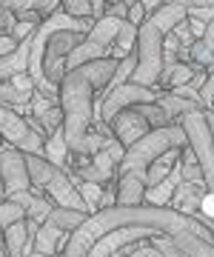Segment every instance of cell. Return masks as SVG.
I'll return each instance as SVG.
<instances>
[{"label":"cell","instance_id":"1","mask_svg":"<svg viewBox=\"0 0 214 257\" xmlns=\"http://www.w3.org/2000/svg\"><path fill=\"white\" fill-rule=\"evenodd\" d=\"M117 60L103 57L94 63H86L75 72H66L60 83V109H63V132L72 155H86V143L94 126L100 123L94 114L97 94H106L112 86Z\"/></svg>","mask_w":214,"mask_h":257},{"label":"cell","instance_id":"2","mask_svg":"<svg viewBox=\"0 0 214 257\" xmlns=\"http://www.w3.org/2000/svg\"><path fill=\"white\" fill-rule=\"evenodd\" d=\"M188 3H163L154 15L143 20V26L137 29V69L131 74L134 86H146V89H160V74H163V40L171 29L186 20Z\"/></svg>","mask_w":214,"mask_h":257},{"label":"cell","instance_id":"3","mask_svg":"<svg viewBox=\"0 0 214 257\" xmlns=\"http://www.w3.org/2000/svg\"><path fill=\"white\" fill-rule=\"evenodd\" d=\"M188 146L186 132L183 126H166V128H154L149 132L143 140H137L134 146L126 152L123 163L117 166V177L120 175H146L154 160H160L168 152H183Z\"/></svg>","mask_w":214,"mask_h":257},{"label":"cell","instance_id":"4","mask_svg":"<svg viewBox=\"0 0 214 257\" xmlns=\"http://www.w3.org/2000/svg\"><path fill=\"white\" fill-rule=\"evenodd\" d=\"M180 126L186 132L188 149L194 152L197 163H200L205 189L214 194V132L208 126V111H191L180 120Z\"/></svg>","mask_w":214,"mask_h":257},{"label":"cell","instance_id":"5","mask_svg":"<svg viewBox=\"0 0 214 257\" xmlns=\"http://www.w3.org/2000/svg\"><path fill=\"white\" fill-rule=\"evenodd\" d=\"M0 138L12 149H18L23 155H46V140L40 138L35 128L26 123V117H20L18 111L3 109L0 106Z\"/></svg>","mask_w":214,"mask_h":257},{"label":"cell","instance_id":"6","mask_svg":"<svg viewBox=\"0 0 214 257\" xmlns=\"http://www.w3.org/2000/svg\"><path fill=\"white\" fill-rule=\"evenodd\" d=\"M163 92L157 89H146V86H134V83H123L117 89L103 94V109H100V123H112L120 111L134 109V106H146V103H157Z\"/></svg>","mask_w":214,"mask_h":257},{"label":"cell","instance_id":"7","mask_svg":"<svg viewBox=\"0 0 214 257\" xmlns=\"http://www.w3.org/2000/svg\"><path fill=\"white\" fill-rule=\"evenodd\" d=\"M0 180H3V186H6V200L15 197V194H20V192H29V189H32L26 155H23V152L6 146V152L0 155Z\"/></svg>","mask_w":214,"mask_h":257},{"label":"cell","instance_id":"8","mask_svg":"<svg viewBox=\"0 0 214 257\" xmlns=\"http://www.w3.org/2000/svg\"><path fill=\"white\" fill-rule=\"evenodd\" d=\"M43 194L55 203L57 209H72V211H83V214H89L83 197H80V192H77V186L72 183V177L66 175L63 169H57L55 172V177L49 180V186L43 189Z\"/></svg>","mask_w":214,"mask_h":257},{"label":"cell","instance_id":"9","mask_svg":"<svg viewBox=\"0 0 214 257\" xmlns=\"http://www.w3.org/2000/svg\"><path fill=\"white\" fill-rule=\"evenodd\" d=\"M109 132H112V138L117 140L126 152H129L137 140H143L146 135H149L151 128H149V123L140 117L134 109H126V111H120V114L109 123Z\"/></svg>","mask_w":214,"mask_h":257},{"label":"cell","instance_id":"10","mask_svg":"<svg viewBox=\"0 0 214 257\" xmlns=\"http://www.w3.org/2000/svg\"><path fill=\"white\" fill-rule=\"evenodd\" d=\"M83 40H86V35H80V32H55V35L46 40L43 72H46V69H55V66H66L69 55H72Z\"/></svg>","mask_w":214,"mask_h":257},{"label":"cell","instance_id":"11","mask_svg":"<svg viewBox=\"0 0 214 257\" xmlns=\"http://www.w3.org/2000/svg\"><path fill=\"white\" fill-rule=\"evenodd\" d=\"M205 194H208L205 183H180L174 197H171V203H168V209L180 211V214H186V217H194L197 211H200V206H203Z\"/></svg>","mask_w":214,"mask_h":257},{"label":"cell","instance_id":"12","mask_svg":"<svg viewBox=\"0 0 214 257\" xmlns=\"http://www.w3.org/2000/svg\"><path fill=\"white\" fill-rule=\"evenodd\" d=\"M9 203H18L20 209L26 211V217H29V220L40 223V226H43V223L49 220V214H52V211L57 209V206H55L52 200H49L46 194H40V192H32V189H29V192H20V194H15V197H9Z\"/></svg>","mask_w":214,"mask_h":257},{"label":"cell","instance_id":"13","mask_svg":"<svg viewBox=\"0 0 214 257\" xmlns=\"http://www.w3.org/2000/svg\"><path fill=\"white\" fill-rule=\"evenodd\" d=\"M117 206H126V209L146 206V175L117 177Z\"/></svg>","mask_w":214,"mask_h":257},{"label":"cell","instance_id":"14","mask_svg":"<svg viewBox=\"0 0 214 257\" xmlns=\"http://www.w3.org/2000/svg\"><path fill=\"white\" fill-rule=\"evenodd\" d=\"M26 166H29V180H32V192H43L49 186V180L55 177L57 166H52L46 157L38 155H26Z\"/></svg>","mask_w":214,"mask_h":257},{"label":"cell","instance_id":"15","mask_svg":"<svg viewBox=\"0 0 214 257\" xmlns=\"http://www.w3.org/2000/svg\"><path fill=\"white\" fill-rule=\"evenodd\" d=\"M160 109L166 111L168 114V120H171V123H174V126H180V120L186 117V114H191V111H205L203 106H200V103H194V100H183V97H177V94H163V97H160Z\"/></svg>","mask_w":214,"mask_h":257},{"label":"cell","instance_id":"16","mask_svg":"<svg viewBox=\"0 0 214 257\" xmlns=\"http://www.w3.org/2000/svg\"><path fill=\"white\" fill-rule=\"evenodd\" d=\"M171 240L177 243V248H180V254L183 257H214V243L197 237V234H191V231L174 234Z\"/></svg>","mask_w":214,"mask_h":257},{"label":"cell","instance_id":"17","mask_svg":"<svg viewBox=\"0 0 214 257\" xmlns=\"http://www.w3.org/2000/svg\"><path fill=\"white\" fill-rule=\"evenodd\" d=\"M177 163H180V152H168V155H163L160 160H154V163L146 169V189L160 186L168 175H171V172H174Z\"/></svg>","mask_w":214,"mask_h":257},{"label":"cell","instance_id":"18","mask_svg":"<svg viewBox=\"0 0 214 257\" xmlns=\"http://www.w3.org/2000/svg\"><path fill=\"white\" fill-rule=\"evenodd\" d=\"M35 243V237L29 234L26 217L18 223H12L9 231H6V246H9V257H26V246Z\"/></svg>","mask_w":214,"mask_h":257},{"label":"cell","instance_id":"19","mask_svg":"<svg viewBox=\"0 0 214 257\" xmlns=\"http://www.w3.org/2000/svg\"><path fill=\"white\" fill-rule=\"evenodd\" d=\"M69 155H72V152H69V143H66V132L57 128L52 138H46V155L43 157H46L52 166H57V169H66V166H69Z\"/></svg>","mask_w":214,"mask_h":257},{"label":"cell","instance_id":"20","mask_svg":"<svg viewBox=\"0 0 214 257\" xmlns=\"http://www.w3.org/2000/svg\"><path fill=\"white\" fill-rule=\"evenodd\" d=\"M26 217V211L20 209L18 203H3L0 206V257H9V246H6V231H9L12 223H18Z\"/></svg>","mask_w":214,"mask_h":257},{"label":"cell","instance_id":"21","mask_svg":"<svg viewBox=\"0 0 214 257\" xmlns=\"http://www.w3.org/2000/svg\"><path fill=\"white\" fill-rule=\"evenodd\" d=\"M49 220L55 223L63 234H72V231H77L86 220H89V214H83V211H72V209H55L52 214H49Z\"/></svg>","mask_w":214,"mask_h":257},{"label":"cell","instance_id":"22","mask_svg":"<svg viewBox=\"0 0 214 257\" xmlns=\"http://www.w3.org/2000/svg\"><path fill=\"white\" fill-rule=\"evenodd\" d=\"M180 175H183V183H205L203 180V172H200V163L191 149H183L180 152Z\"/></svg>","mask_w":214,"mask_h":257},{"label":"cell","instance_id":"23","mask_svg":"<svg viewBox=\"0 0 214 257\" xmlns=\"http://www.w3.org/2000/svg\"><path fill=\"white\" fill-rule=\"evenodd\" d=\"M134 111H137L140 117L149 123V128L154 132V128H166V126H174L171 120H168V114L163 109H160V103H146V106H134Z\"/></svg>","mask_w":214,"mask_h":257},{"label":"cell","instance_id":"24","mask_svg":"<svg viewBox=\"0 0 214 257\" xmlns=\"http://www.w3.org/2000/svg\"><path fill=\"white\" fill-rule=\"evenodd\" d=\"M103 189H106V186H94V183H80V186H77V192H80V197H83V203H86V211H89V217L100 211Z\"/></svg>","mask_w":214,"mask_h":257},{"label":"cell","instance_id":"25","mask_svg":"<svg viewBox=\"0 0 214 257\" xmlns=\"http://www.w3.org/2000/svg\"><path fill=\"white\" fill-rule=\"evenodd\" d=\"M60 9L75 20H89L92 18V0H63Z\"/></svg>","mask_w":214,"mask_h":257},{"label":"cell","instance_id":"26","mask_svg":"<svg viewBox=\"0 0 214 257\" xmlns=\"http://www.w3.org/2000/svg\"><path fill=\"white\" fill-rule=\"evenodd\" d=\"M186 18L200 20V23H214V3H188V15Z\"/></svg>","mask_w":214,"mask_h":257},{"label":"cell","instance_id":"27","mask_svg":"<svg viewBox=\"0 0 214 257\" xmlns=\"http://www.w3.org/2000/svg\"><path fill=\"white\" fill-rule=\"evenodd\" d=\"M15 29H18V15L6 3H0V37H12Z\"/></svg>","mask_w":214,"mask_h":257},{"label":"cell","instance_id":"28","mask_svg":"<svg viewBox=\"0 0 214 257\" xmlns=\"http://www.w3.org/2000/svg\"><path fill=\"white\" fill-rule=\"evenodd\" d=\"M149 243L157 248L163 257H183V254H180V248H177V243L168 237V234H157V237H151Z\"/></svg>","mask_w":214,"mask_h":257},{"label":"cell","instance_id":"29","mask_svg":"<svg viewBox=\"0 0 214 257\" xmlns=\"http://www.w3.org/2000/svg\"><path fill=\"white\" fill-rule=\"evenodd\" d=\"M171 32H174V37L180 40V46H183V49H191V46L197 43L194 35H191V29H188V20H180V23H177Z\"/></svg>","mask_w":214,"mask_h":257},{"label":"cell","instance_id":"30","mask_svg":"<svg viewBox=\"0 0 214 257\" xmlns=\"http://www.w3.org/2000/svg\"><path fill=\"white\" fill-rule=\"evenodd\" d=\"M200 103H203V109L208 111L214 103V66H208V77H205V86L200 89Z\"/></svg>","mask_w":214,"mask_h":257},{"label":"cell","instance_id":"31","mask_svg":"<svg viewBox=\"0 0 214 257\" xmlns=\"http://www.w3.org/2000/svg\"><path fill=\"white\" fill-rule=\"evenodd\" d=\"M129 9L131 3H106V18H114V20H129Z\"/></svg>","mask_w":214,"mask_h":257},{"label":"cell","instance_id":"32","mask_svg":"<svg viewBox=\"0 0 214 257\" xmlns=\"http://www.w3.org/2000/svg\"><path fill=\"white\" fill-rule=\"evenodd\" d=\"M149 18V15H146V6H143V3H131V9H129V23L131 26H143V20Z\"/></svg>","mask_w":214,"mask_h":257},{"label":"cell","instance_id":"33","mask_svg":"<svg viewBox=\"0 0 214 257\" xmlns=\"http://www.w3.org/2000/svg\"><path fill=\"white\" fill-rule=\"evenodd\" d=\"M200 214H203L205 220H211V223H214V194H211V192H208V194L203 197V206H200Z\"/></svg>","mask_w":214,"mask_h":257},{"label":"cell","instance_id":"34","mask_svg":"<svg viewBox=\"0 0 214 257\" xmlns=\"http://www.w3.org/2000/svg\"><path fill=\"white\" fill-rule=\"evenodd\" d=\"M15 49H18V40H15V37H0V57L12 55Z\"/></svg>","mask_w":214,"mask_h":257},{"label":"cell","instance_id":"35","mask_svg":"<svg viewBox=\"0 0 214 257\" xmlns=\"http://www.w3.org/2000/svg\"><path fill=\"white\" fill-rule=\"evenodd\" d=\"M186 20H188V29H191L194 40H203V35H205V23H200V20H191V18H186Z\"/></svg>","mask_w":214,"mask_h":257},{"label":"cell","instance_id":"36","mask_svg":"<svg viewBox=\"0 0 214 257\" xmlns=\"http://www.w3.org/2000/svg\"><path fill=\"white\" fill-rule=\"evenodd\" d=\"M203 46L208 49V52H211L214 55V23H208V26H205V35H203Z\"/></svg>","mask_w":214,"mask_h":257},{"label":"cell","instance_id":"37","mask_svg":"<svg viewBox=\"0 0 214 257\" xmlns=\"http://www.w3.org/2000/svg\"><path fill=\"white\" fill-rule=\"evenodd\" d=\"M129 257H146V243H137V246L131 248Z\"/></svg>","mask_w":214,"mask_h":257},{"label":"cell","instance_id":"38","mask_svg":"<svg viewBox=\"0 0 214 257\" xmlns=\"http://www.w3.org/2000/svg\"><path fill=\"white\" fill-rule=\"evenodd\" d=\"M146 257H163V254L157 251V248H154V246L149 243V240H146Z\"/></svg>","mask_w":214,"mask_h":257},{"label":"cell","instance_id":"39","mask_svg":"<svg viewBox=\"0 0 214 257\" xmlns=\"http://www.w3.org/2000/svg\"><path fill=\"white\" fill-rule=\"evenodd\" d=\"M134 246H137V243H134ZM134 246H126V248H120V251H114L112 257H129V254H131V248H134Z\"/></svg>","mask_w":214,"mask_h":257},{"label":"cell","instance_id":"40","mask_svg":"<svg viewBox=\"0 0 214 257\" xmlns=\"http://www.w3.org/2000/svg\"><path fill=\"white\" fill-rule=\"evenodd\" d=\"M6 203V186H3V180H0V206Z\"/></svg>","mask_w":214,"mask_h":257}]
</instances>
